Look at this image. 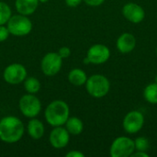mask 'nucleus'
Instances as JSON below:
<instances>
[{
  "label": "nucleus",
  "instance_id": "obj_16",
  "mask_svg": "<svg viewBox=\"0 0 157 157\" xmlns=\"http://www.w3.org/2000/svg\"><path fill=\"white\" fill-rule=\"evenodd\" d=\"M87 75L86 72L80 68H74L68 74V81L75 86H82L86 85Z\"/></svg>",
  "mask_w": 157,
  "mask_h": 157
},
{
  "label": "nucleus",
  "instance_id": "obj_4",
  "mask_svg": "<svg viewBox=\"0 0 157 157\" xmlns=\"http://www.w3.org/2000/svg\"><path fill=\"white\" fill-rule=\"evenodd\" d=\"M10 35L16 37H23L29 35L32 30V22L28 16L17 14L12 15L6 23Z\"/></svg>",
  "mask_w": 157,
  "mask_h": 157
},
{
  "label": "nucleus",
  "instance_id": "obj_3",
  "mask_svg": "<svg viewBox=\"0 0 157 157\" xmlns=\"http://www.w3.org/2000/svg\"><path fill=\"white\" fill-rule=\"evenodd\" d=\"M86 92L95 98H102L106 97L110 89L109 80L103 75L96 74L87 77L86 82Z\"/></svg>",
  "mask_w": 157,
  "mask_h": 157
},
{
  "label": "nucleus",
  "instance_id": "obj_30",
  "mask_svg": "<svg viewBox=\"0 0 157 157\" xmlns=\"http://www.w3.org/2000/svg\"><path fill=\"white\" fill-rule=\"evenodd\" d=\"M155 52H156V55H157V46H156V49H155Z\"/></svg>",
  "mask_w": 157,
  "mask_h": 157
},
{
  "label": "nucleus",
  "instance_id": "obj_12",
  "mask_svg": "<svg viewBox=\"0 0 157 157\" xmlns=\"http://www.w3.org/2000/svg\"><path fill=\"white\" fill-rule=\"evenodd\" d=\"M70 141V133L65 127H53L49 135V143L55 149H63L66 147Z\"/></svg>",
  "mask_w": 157,
  "mask_h": 157
},
{
  "label": "nucleus",
  "instance_id": "obj_13",
  "mask_svg": "<svg viewBox=\"0 0 157 157\" xmlns=\"http://www.w3.org/2000/svg\"><path fill=\"white\" fill-rule=\"evenodd\" d=\"M136 38L133 34L129 32L122 33L116 41V47L121 53L126 54L132 52L136 47Z\"/></svg>",
  "mask_w": 157,
  "mask_h": 157
},
{
  "label": "nucleus",
  "instance_id": "obj_7",
  "mask_svg": "<svg viewBox=\"0 0 157 157\" xmlns=\"http://www.w3.org/2000/svg\"><path fill=\"white\" fill-rule=\"evenodd\" d=\"M27 76L28 72L26 67L18 63L8 64L3 72V78L5 82L12 86L23 83Z\"/></svg>",
  "mask_w": 157,
  "mask_h": 157
},
{
  "label": "nucleus",
  "instance_id": "obj_22",
  "mask_svg": "<svg viewBox=\"0 0 157 157\" xmlns=\"http://www.w3.org/2000/svg\"><path fill=\"white\" fill-rule=\"evenodd\" d=\"M9 35L10 33L7 29V27L6 25H0V42L6 41L8 39Z\"/></svg>",
  "mask_w": 157,
  "mask_h": 157
},
{
  "label": "nucleus",
  "instance_id": "obj_14",
  "mask_svg": "<svg viewBox=\"0 0 157 157\" xmlns=\"http://www.w3.org/2000/svg\"><path fill=\"white\" fill-rule=\"evenodd\" d=\"M27 132L33 140H40L45 133V127L41 121L32 118L27 124Z\"/></svg>",
  "mask_w": 157,
  "mask_h": 157
},
{
  "label": "nucleus",
  "instance_id": "obj_10",
  "mask_svg": "<svg viewBox=\"0 0 157 157\" xmlns=\"http://www.w3.org/2000/svg\"><path fill=\"white\" fill-rule=\"evenodd\" d=\"M86 57L88 59L89 63L96 65L103 64L109 61L110 57V50L105 44H94L88 49Z\"/></svg>",
  "mask_w": 157,
  "mask_h": 157
},
{
  "label": "nucleus",
  "instance_id": "obj_15",
  "mask_svg": "<svg viewBox=\"0 0 157 157\" xmlns=\"http://www.w3.org/2000/svg\"><path fill=\"white\" fill-rule=\"evenodd\" d=\"M39 0H15V7L18 14L30 16L39 6Z\"/></svg>",
  "mask_w": 157,
  "mask_h": 157
},
{
  "label": "nucleus",
  "instance_id": "obj_20",
  "mask_svg": "<svg viewBox=\"0 0 157 157\" xmlns=\"http://www.w3.org/2000/svg\"><path fill=\"white\" fill-rule=\"evenodd\" d=\"M11 16L12 11L10 6L6 3L0 1V25H6Z\"/></svg>",
  "mask_w": 157,
  "mask_h": 157
},
{
  "label": "nucleus",
  "instance_id": "obj_17",
  "mask_svg": "<svg viewBox=\"0 0 157 157\" xmlns=\"http://www.w3.org/2000/svg\"><path fill=\"white\" fill-rule=\"evenodd\" d=\"M64 127L70 135L74 136L81 134L84 131V123L77 117H69L64 124Z\"/></svg>",
  "mask_w": 157,
  "mask_h": 157
},
{
  "label": "nucleus",
  "instance_id": "obj_18",
  "mask_svg": "<svg viewBox=\"0 0 157 157\" xmlns=\"http://www.w3.org/2000/svg\"><path fill=\"white\" fill-rule=\"evenodd\" d=\"M24 88L29 94H37L40 89V82L34 76H27L23 82Z\"/></svg>",
  "mask_w": 157,
  "mask_h": 157
},
{
  "label": "nucleus",
  "instance_id": "obj_28",
  "mask_svg": "<svg viewBox=\"0 0 157 157\" xmlns=\"http://www.w3.org/2000/svg\"><path fill=\"white\" fill-rule=\"evenodd\" d=\"M48 1H49V0H39L40 3H43V4H44V3H47Z\"/></svg>",
  "mask_w": 157,
  "mask_h": 157
},
{
  "label": "nucleus",
  "instance_id": "obj_24",
  "mask_svg": "<svg viewBox=\"0 0 157 157\" xmlns=\"http://www.w3.org/2000/svg\"><path fill=\"white\" fill-rule=\"evenodd\" d=\"M89 6H101L105 0H83Z\"/></svg>",
  "mask_w": 157,
  "mask_h": 157
},
{
  "label": "nucleus",
  "instance_id": "obj_26",
  "mask_svg": "<svg viewBox=\"0 0 157 157\" xmlns=\"http://www.w3.org/2000/svg\"><path fill=\"white\" fill-rule=\"evenodd\" d=\"M64 2L66 6L70 7H76L83 2V0H64Z\"/></svg>",
  "mask_w": 157,
  "mask_h": 157
},
{
  "label": "nucleus",
  "instance_id": "obj_5",
  "mask_svg": "<svg viewBox=\"0 0 157 157\" xmlns=\"http://www.w3.org/2000/svg\"><path fill=\"white\" fill-rule=\"evenodd\" d=\"M18 109L26 118H36L41 111V102L34 94L28 93L19 98Z\"/></svg>",
  "mask_w": 157,
  "mask_h": 157
},
{
  "label": "nucleus",
  "instance_id": "obj_11",
  "mask_svg": "<svg viewBox=\"0 0 157 157\" xmlns=\"http://www.w3.org/2000/svg\"><path fill=\"white\" fill-rule=\"evenodd\" d=\"M122 15L123 17L133 24H139L144 21L145 17V11L144 7L136 3L129 2L125 4L122 7Z\"/></svg>",
  "mask_w": 157,
  "mask_h": 157
},
{
  "label": "nucleus",
  "instance_id": "obj_9",
  "mask_svg": "<svg viewBox=\"0 0 157 157\" xmlns=\"http://www.w3.org/2000/svg\"><path fill=\"white\" fill-rule=\"evenodd\" d=\"M144 125V116L139 110H132L128 112L122 121L124 131L129 134L139 132Z\"/></svg>",
  "mask_w": 157,
  "mask_h": 157
},
{
  "label": "nucleus",
  "instance_id": "obj_1",
  "mask_svg": "<svg viewBox=\"0 0 157 157\" xmlns=\"http://www.w3.org/2000/svg\"><path fill=\"white\" fill-rule=\"evenodd\" d=\"M25 126L20 119L15 116H6L0 120V140L6 144H15L21 140Z\"/></svg>",
  "mask_w": 157,
  "mask_h": 157
},
{
  "label": "nucleus",
  "instance_id": "obj_8",
  "mask_svg": "<svg viewBox=\"0 0 157 157\" xmlns=\"http://www.w3.org/2000/svg\"><path fill=\"white\" fill-rule=\"evenodd\" d=\"M63 58L58 54V52H48L46 53L40 62L41 72L47 76L56 75L62 69Z\"/></svg>",
  "mask_w": 157,
  "mask_h": 157
},
{
  "label": "nucleus",
  "instance_id": "obj_6",
  "mask_svg": "<svg viewBox=\"0 0 157 157\" xmlns=\"http://www.w3.org/2000/svg\"><path fill=\"white\" fill-rule=\"evenodd\" d=\"M134 151V141L127 136H120L112 142L109 155L111 157H129L132 156Z\"/></svg>",
  "mask_w": 157,
  "mask_h": 157
},
{
  "label": "nucleus",
  "instance_id": "obj_19",
  "mask_svg": "<svg viewBox=\"0 0 157 157\" xmlns=\"http://www.w3.org/2000/svg\"><path fill=\"white\" fill-rule=\"evenodd\" d=\"M144 98L150 104H157V83H151L144 89Z\"/></svg>",
  "mask_w": 157,
  "mask_h": 157
},
{
  "label": "nucleus",
  "instance_id": "obj_2",
  "mask_svg": "<svg viewBox=\"0 0 157 157\" xmlns=\"http://www.w3.org/2000/svg\"><path fill=\"white\" fill-rule=\"evenodd\" d=\"M70 109L68 104L61 99L52 101L45 109L44 118L52 127L63 126L70 117Z\"/></svg>",
  "mask_w": 157,
  "mask_h": 157
},
{
  "label": "nucleus",
  "instance_id": "obj_27",
  "mask_svg": "<svg viewBox=\"0 0 157 157\" xmlns=\"http://www.w3.org/2000/svg\"><path fill=\"white\" fill-rule=\"evenodd\" d=\"M132 157H149L147 152L143 151H134V153L132 155Z\"/></svg>",
  "mask_w": 157,
  "mask_h": 157
},
{
  "label": "nucleus",
  "instance_id": "obj_23",
  "mask_svg": "<svg viewBox=\"0 0 157 157\" xmlns=\"http://www.w3.org/2000/svg\"><path fill=\"white\" fill-rule=\"evenodd\" d=\"M57 52H58V54H59L63 59H65V58H68V57L71 55V49H70L69 47L63 46V47H61Z\"/></svg>",
  "mask_w": 157,
  "mask_h": 157
},
{
  "label": "nucleus",
  "instance_id": "obj_21",
  "mask_svg": "<svg viewBox=\"0 0 157 157\" xmlns=\"http://www.w3.org/2000/svg\"><path fill=\"white\" fill-rule=\"evenodd\" d=\"M134 141V146H135V151H143V152H147L150 148V142L147 138L141 136L137 137Z\"/></svg>",
  "mask_w": 157,
  "mask_h": 157
},
{
  "label": "nucleus",
  "instance_id": "obj_25",
  "mask_svg": "<svg viewBox=\"0 0 157 157\" xmlns=\"http://www.w3.org/2000/svg\"><path fill=\"white\" fill-rule=\"evenodd\" d=\"M65 156L66 157H85V155H84L82 152L78 151V150H74V151H70V152H68V153L65 155Z\"/></svg>",
  "mask_w": 157,
  "mask_h": 157
},
{
  "label": "nucleus",
  "instance_id": "obj_29",
  "mask_svg": "<svg viewBox=\"0 0 157 157\" xmlns=\"http://www.w3.org/2000/svg\"><path fill=\"white\" fill-rule=\"evenodd\" d=\"M155 83H157V75H156V76H155Z\"/></svg>",
  "mask_w": 157,
  "mask_h": 157
}]
</instances>
